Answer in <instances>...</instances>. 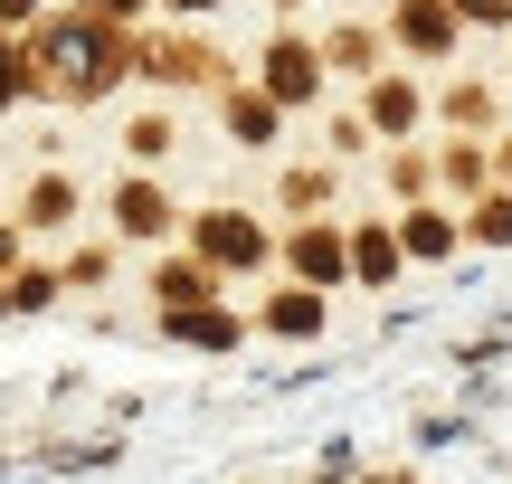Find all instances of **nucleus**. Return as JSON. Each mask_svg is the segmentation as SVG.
<instances>
[{"mask_svg": "<svg viewBox=\"0 0 512 484\" xmlns=\"http://www.w3.org/2000/svg\"><path fill=\"white\" fill-rule=\"evenodd\" d=\"M266 323H275V333H313L323 304H313V295H285V304H266Z\"/></svg>", "mask_w": 512, "mask_h": 484, "instance_id": "f257e3e1", "label": "nucleus"}, {"mask_svg": "<svg viewBox=\"0 0 512 484\" xmlns=\"http://www.w3.org/2000/svg\"><path fill=\"white\" fill-rule=\"evenodd\" d=\"M124 228H143V238H152V228H162V200H152V190H124Z\"/></svg>", "mask_w": 512, "mask_h": 484, "instance_id": "f03ea898", "label": "nucleus"}, {"mask_svg": "<svg viewBox=\"0 0 512 484\" xmlns=\"http://www.w3.org/2000/svg\"><path fill=\"white\" fill-rule=\"evenodd\" d=\"M484 238H512V200H494V209H484Z\"/></svg>", "mask_w": 512, "mask_h": 484, "instance_id": "7ed1b4c3", "label": "nucleus"}]
</instances>
